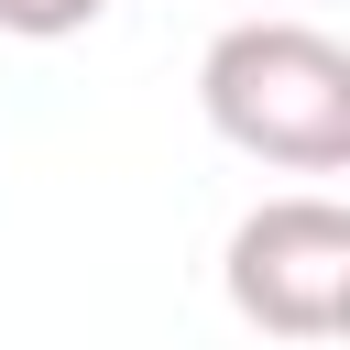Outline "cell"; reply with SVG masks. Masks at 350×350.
Wrapping results in <instances>:
<instances>
[{
    "instance_id": "cell-1",
    "label": "cell",
    "mask_w": 350,
    "mask_h": 350,
    "mask_svg": "<svg viewBox=\"0 0 350 350\" xmlns=\"http://www.w3.org/2000/svg\"><path fill=\"white\" fill-rule=\"evenodd\" d=\"M197 109L230 153L284 164V175H339L350 164V44L284 11L230 22L197 55Z\"/></svg>"
},
{
    "instance_id": "cell-2",
    "label": "cell",
    "mask_w": 350,
    "mask_h": 350,
    "mask_svg": "<svg viewBox=\"0 0 350 350\" xmlns=\"http://www.w3.org/2000/svg\"><path fill=\"white\" fill-rule=\"evenodd\" d=\"M219 284H230L241 328H262V339H295V350L339 339L350 328V208L339 197H262L230 230Z\"/></svg>"
},
{
    "instance_id": "cell-3",
    "label": "cell",
    "mask_w": 350,
    "mask_h": 350,
    "mask_svg": "<svg viewBox=\"0 0 350 350\" xmlns=\"http://www.w3.org/2000/svg\"><path fill=\"white\" fill-rule=\"evenodd\" d=\"M109 0H0V33H22V44H66V33H88Z\"/></svg>"
}]
</instances>
